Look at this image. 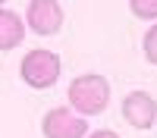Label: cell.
<instances>
[{
	"label": "cell",
	"mask_w": 157,
	"mask_h": 138,
	"mask_svg": "<svg viewBox=\"0 0 157 138\" xmlns=\"http://www.w3.org/2000/svg\"><path fill=\"white\" fill-rule=\"evenodd\" d=\"M69 110L75 116H98L110 107V82L98 72H85V75H75L69 82Z\"/></svg>",
	"instance_id": "obj_1"
},
{
	"label": "cell",
	"mask_w": 157,
	"mask_h": 138,
	"mask_svg": "<svg viewBox=\"0 0 157 138\" xmlns=\"http://www.w3.org/2000/svg\"><path fill=\"white\" fill-rule=\"evenodd\" d=\"M19 75H22V82L35 88V91H44V88H54L60 82V75H63V63L60 57L54 54V50H47V47H32L29 54L22 57L19 63Z\"/></svg>",
	"instance_id": "obj_2"
},
{
	"label": "cell",
	"mask_w": 157,
	"mask_h": 138,
	"mask_svg": "<svg viewBox=\"0 0 157 138\" xmlns=\"http://www.w3.org/2000/svg\"><path fill=\"white\" fill-rule=\"evenodd\" d=\"M22 22H25V28H32L35 35L50 38V35H57L63 28L66 13H63V6L57 3V0H32V3L25 6Z\"/></svg>",
	"instance_id": "obj_3"
},
{
	"label": "cell",
	"mask_w": 157,
	"mask_h": 138,
	"mask_svg": "<svg viewBox=\"0 0 157 138\" xmlns=\"http://www.w3.org/2000/svg\"><path fill=\"white\" fill-rule=\"evenodd\" d=\"M41 135L44 138H85L88 122L82 116H75L69 107H54L41 119Z\"/></svg>",
	"instance_id": "obj_4"
},
{
	"label": "cell",
	"mask_w": 157,
	"mask_h": 138,
	"mask_svg": "<svg viewBox=\"0 0 157 138\" xmlns=\"http://www.w3.org/2000/svg\"><path fill=\"white\" fill-rule=\"evenodd\" d=\"M123 119L132 125V129L148 132L157 122V100L148 91H129L123 97Z\"/></svg>",
	"instance_id": "obj_5"
},
{
	"label": "cell",
	"mask_w": 157,
	"mask_h": 138,
	"mask_svg": "<svg viewBox=\"0 0 157 138\" xmlns=\"http://www.w3.org/2000/svg\"><path fill=\"white\" fill-rule=\"evenodd\" d=\"M22 41H25V22L19 19V13L0 6V54L16 50Z\"/></svg>",
	"instance_id": "obj_6"
},
{
	"label": "cell",
	"mask_w": 157,
	"mask_h": 138,
	"mask_svg": "<svg viewBox=\"0 0 157 138\" xmlns=\"http://www.w3.org/2000/svg\"><path fill=\"white\" fill-rule=\"evenodd\" d=\"M129 13L138 19H157V0H132Z\"/></svg>",
	"instance_id": "obj_7"
},
{
	"label": "cell",
	"mask_w": 157,
	"mask_h": 138,
	"mask_svg": "<svg viewBox=\"0 0 157 138\" xmlns=\"http://www.w3.org/2000/svg\"><path fill=\"white\" fill-rule=\"evenodd\" d=\"M141 50H145V60L151 66H157V22L145 32V41H141Z\"/></svg>",
	"instance_id": "obj_8"
},
{
	"label": "cell",
	"mask_w": 157,
	"mask_h": 138,
	"mask_svg": "<svg viewBox=\"0 0 157 138\" xmlns=\"http://www.w3.org/2000/svg\"><path fill=\"white\" fill-rule=\"evenodd\" d=\"M85 138H120V135H116L113 129H94V132H88Z\"/></svg>",
	"instance_id": "obj_9"
}]
</instances>
